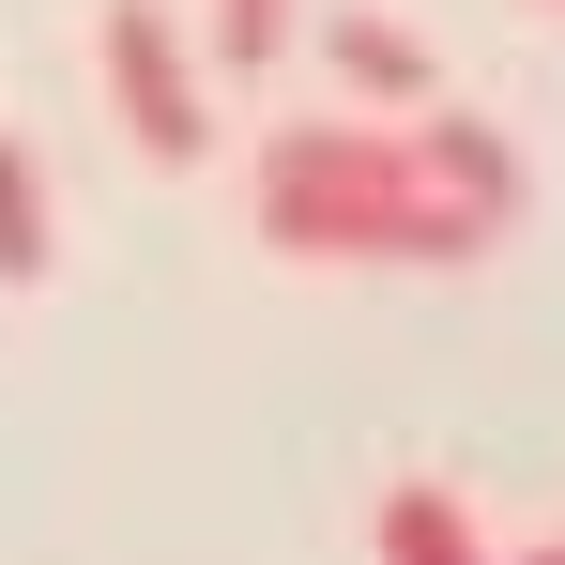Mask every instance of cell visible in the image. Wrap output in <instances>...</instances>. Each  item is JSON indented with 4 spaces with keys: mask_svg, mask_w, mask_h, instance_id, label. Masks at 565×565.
<instances>
[{
    "mask_svg": "<svg viewBox=\"0 0 565 565\" xmlns=\"http://www.w3.org/2000/svg\"><path fill=\"white\" fill-rule=\"evenodd\" d=\"M397 138H413V184H428V199H459L489 245L520 230V153H504V122H473V107H444V93H428Z\"/></svg>",
    "mask_w": 565,
    "mask_h": 565,
    "instance_id": "3957f363",
    "label": "cell"
},
{
    "mask_svg": "<svg viewBox=\"0 0 565 565\" xmlns=\"http://www.w3.org/2000/svg\"><path fill=\"white\" fill-rule=\"evenodd\" d=\"M93 62H107V107H122V138L153 153V169H199L214 153V93H199V46L153 15V0H107L93 15Z\"/></svg>",
    "mask_w": 565,
    "mask_h": 565,
    "instance_id": "7a4b0ae2",
    "label": "cell"
},
{
    "mask_svg": "<svg viewBox=\"0 0 565 565\" xmlns=\"http://www.w3.org/2000/svg\"><path fill=\"white\" fill-rule=\"evenodd\" d=\"M321 62H337V93L367 107V122H413V107L444 93V77H428V46H413L397 15H367V0H337V15H321Z\"/></svg>",
    "mask_w": 565,
    "mask_h": 565,
    "instance_id": "277c9868",
    "label": "cell"
},
{
    "mask_svg": "<svg viewBox=\"0 0 565 565\" xmlns=\"http://www.w3.org/2000/svg\"><path fill=\"white\" fill-rule=\"evenodd\" d=\"M260 245L276 260H489L459 199L413 184V138L397 122H276L260 138Z\"/></svg>",
    "mask_w": 565,
    "mask_h": 565,
    "instance_id": "6da1fadb",
    "label": "cell"
},
{
    "mask_svg": "<svg viewBox=\"0 0 565 565\" xmlns=\"http://www.w3.org/2000/svg\"><path fill=\"white\" fill-rule=\"evenodd\" d=\"M382 565H489L473 551V504L459 489H444V473H397V489H382V535H367Z\"/></svg>",
    "mask_w": 565,
    "mask_h": 565,
    "instance_id": "5b68a950",
    "label": "cell"
},
{
    "mask_svg": "<svg viewBox=\"0 0 565 565\" xmlns=\"http://www.w3.org/2000/svg\"><path fill=\"white\" fill-rule=\"evenodd\" d=\"M520 565H565V535H551V551H520Z\"/></svg>",
    "mask_w": 565,
    "mask_h": 565,
    "instance_id": "ba28073f",
    "label": "cell"
},
{
    "mask_svg": "<svg viewBox=\"0 0 565 565\" xmlns=\"http://www.w3.org/2000/svg\"><path fill=\"white\" fill-rule=\"evenodd\" d=\"M276 46H290V0H214V62L230 77H260Z\"/></svg>",
    "mask_w": 565,
    "mask_h": 565,
    "instance_id": "52a82bcc",
    "label": "cell"
},
{
    "mask_svg": "<svg viewBox=\"0 0 565 565\" xmlns=\"http://www.w3.org/2000/svg\"><path fill=\"white\" fill-rule=\"evenodd\" d=\"M62 260V230H46V169H31V138H0V290H31Z\"/></svg>",
    "mask_w": 565,
    "mask_h": 565,
    "instance_id": "8992f818",
    "label": "cell"
}]
</instances>
